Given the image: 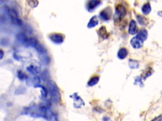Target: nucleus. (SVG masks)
Here are the masks:
<instances>
[{"label": "nucleus", "instance_id": "7ed1b4c3", "mask_svg": "<svg viewBox=\"0 0 162 121\" xmlns=\"http://www.w3.org/2000/svg\"><path fill=\"white\" fill-rule=\"evenodd\" d=\"M8 15L12 24L19 26L22 25V22L19 19L17 13L15 10H13L12 8H8Z\"/></svg>", "mask_w": 162, "mask_h": 121}, {"label": "nucleus", "instance_id": "f3484780", "mask_svg": "<svg viewBox=\"0 0 162 121\" xmlns=\"http://www.w3.org/2000/svg\"><path fill=\"white\" fill-rule=\"evenodd\" d=\"M151 7L150 3H146L144 4L143 6L142 7V12L143 13L144 15H148V14L151 12Z\"/></svg>", "mask_w": 162, "mask_h": 121}, {"label": "nucleus", "instance_id": "aec40b11", "mask_svg": "<svg viewBox=\"0 0 162 121\" xmlns=\"http://www.w3.org/2000/svg\"><path fill=\"white\" fill-rule=\"evenodd\" d=\"M98 34H99V36L103 39H106L107 37H108L107 31L106 28L104 27H102L101 28H100L99 30V32H98Z\"/></svg>", "mask_w": 162, "mask_h": 121}, {"label": "nucleus", "instance_id": "4468645a", "mask_svg": "<svg viewBox=\"0 0 162 121\" xmlns=\"http://www.w3.org/2000/svg\"><path fill=\"white\" fill-rule=\"evenodd\" d=\"M138 39H139L142 41H144L146 40L147 37V32L146 29H141L140 30L136 35Z\"/></svg>", "mask_w": 162, "mask_h": 121}, {"label": "nucleus", "instance_id": "c85d7f7f", "mask_svg": "<svg viewBox=\"0 0 162 121\" xmlns=\"http://www.w3.org/2000/svg\"><path fill=\"white\" fill-rule=\"evenodd\" d=\"M0 53H1V57H0V59H3V52L2 50H0Z\"/></svg>", "mask_w": 162, "mask_h": 121}, {"label": "nucleus", "instance_id": "2eb2a0df", "mask_svg": "<svg viewBox=\"0 0 162 121\" xmlns=\"http://www.w3.org/2000/svg\"><path fill=\"white\" fill-rule=\"evenodd\" d=\"M128 54V51L126 48H121L120 50H118L117 56L120 59H125Z\"/></svg>", "mask_w": 162, "mask_h": 121}, {"label": "nucleus", "instance_id": "39448f33", "mask_svg": "<svg viewBox=\"0 0 162 121\" xmlns=\"http://www.w3.org/2000/svg\"><path fill=\"white\" fill-rule=\"evenodd\" d=\"M64 38H65L64 35L59 33L51 34L49 36V39L53 42L56 44H61V43H63Z\"/></svg>", "mask_w": 162, "mask_h": 121}, {"label": "nucleus", "instance_id": "412c9836", "mask_svg": "<svg viewBox=\"0 0 162 121\" xmlns=\"http://www.w3.org/2000/svg\"><path fill=\"white\" fill-rule=\"evenodd\" d=\"M128 65H129V67L132 69H136L139 68V63H138L137 60L132 59L129 60V61H128Z\"/></svg>", "mask_w": 162, "mask_h": 121}, {"label": "nucleus", "instance_id": "393cba45", "mask_svg": "<svg viewBox=\"0 0 162 121\" xmlns=\"http://www.w3.org/2000/svg\"><path fill=\"white\" fill-rule=\"evenodd\" d=\"M27 1L29 4V5L33 8L37 6L38 4L37 0H27Z\"/></svg>", "mask_w": 162, "mask_h": 121}, {"label": "nucleus", "instance_id": "1a4fd4ad", "mask_svg": "<svg viewBox=\"0 0 162 121\" xmlns=\"http://www.w3.org/2000/svg\"><path fill=\"white\" fill-rule=\"evenodd\" d=\"M74 99V106L75 108H80L81 107L84 105V102L81 98L77 95V94H74L73 95L70 96Z\"/></svg>", "mask_w": 162, "mask_h": 121}, {"label": "nucleus", "instance_id": "9d476101", "mask_svg": "<svg viewBox=\"0 0 162 121\" xmlns=\"http://www.w3.org/2000/svg\"><path fill=\"white\" fill-rule=\"evenodd\" d=\"M28 39H29V38H28L27 35L23 33H19L17 35V41L19 43L23 44L24 45L28 46Z\"/></svg>", "mask_w": 162, "mask_h": 121}, {"label": "nucleus", "instance_id": "5701e85b", "mask_svg": "<svg viewBox=\"0 0 162 121\" xmlns=\"http://www.w3.org/2000/svg\"><path fill=\"white\" fill-rule=\"evenodd\" d=\"M17 76L18 78V79L21 81H23V80H27V78H28V76H26V74L22 72V71H19L17 73Z\"/></svg>", "mask_w": 162, "mask_h": 121}, {"label": "nucleus", "instance_id": "f03ea898", "mask_svg": "<svg viewBox=\"0 0 162 121\" xmlns=\"http://www.w3.org/2000/svg\"><path fill=\"white\" fill-rule=\"evenodd\" d=\"M35 49H36L38 54H39V58L41 63L45 65L48 64L50 63L51 59L44 46L42 44H38Z\"/></svg>", "mask_w": 162, "mask_h": 121}, {"label": "nucleus", "instance_id": "a211bd4d", "mask_svg": "<svg viewBox=\"0 0 162 121\" xmlns=\"http://www.w3.org/2000/svg\"><path fill=\"white\" fill-rule=\"evenodd\" d=\"M36 88H40V90H41V99H45L46 97H47V92H48V91H47L46 90V88L43 86H42L41 85H38Z\"/></svg>", "mask_w": 162, "mask_h": 121}, {"label": "nucleus", "instance_id": "cd10ccee", "mask_svg": "<svg viewBox=\"0 0 162 121\" xmlns=\"http://www.w3.org/2000/svg\"><path fill=\"white\" fill-rule=\"evenodd\" d=\"M103 121H112V120L110 119V118H109L108 117H104Z\"/></svg>", "mask_w": 162, "mask_h": 121}, {"label": "nucleus", "instance_id": "6e6552de", "mask_svg": "<svg viewBox=\"0 0 162 121\" xmlns=\"http://www.w3.org/2000/svg\"><path fill=\"white\" fill-rule=\"evenodd\" d=\"M101 3V0H89L87 3V9L89 12H93Z\"/></svg>", "mask_w": 162, "mask_h": 121}, {"label": "nucleus", "instance_id": "4be33fe9", "mask_svg": "<svg viewBox=\"0 0 162 121\" xmlns=\"http://www.w3.org/2000/svg\"><path fill=\"white\" fill-rule=\"evenodd\" d=\"M38 44L39 43H38L37 40L35 38H33V37H32V38H29V39H28V46H31V47H32V48H35Z\"/></svg>", "mask_w": 162, "mask_h": 121}, {"label": "nucleus", "instance_id": "b1692460", "mask_svg": "<svg viewBox=\"0 0 162 121\" xmlns=\"http://www.w3.org/2000/svg\"><path fill=\"white\" fill-rule=\"evenodd\" d=\"M41 78L43 80H46L47 81L49 78V73L47 71H45L44 72H42L41 74Z\"/></svg>", "mask_w": 162, "mask_h": 121}, {"label": "nucleus", "instance_id": "a878e982", "mask_svg": "<svg viewBox=\"0 0 162 121\" xmlns=\"http://www.w3.org/2000/svg\"><path fill=\"white\" fill-rule=\"evenodd\" d=\"M137 19H138V22H139V23L140 24H142V25H143L145 24V21L143 20H144V17H142L141 16H139V17H137Z\"/></svg>", "mask_w": 162, "mask_h": 121}, {"label": "nucleus", "instance_id": "0eeeda50", "mask_svg": "<svg viewBox=\"0 0 162 121\" xmlns=\"http://www.w3.org/2000/svg\"><path fill=\"white\" fill-rule=\"evenodd\" d=\"M112 13V8L108 6L104 9V10H103L102 12H100L99 17L104 21H108L110 19Z\"/></svg>", "mask_w": 162, "mask_h": 121}, {"label": "nucleus", "instance_id": "f8f14e48", "mask_svg": "<svg viewBox=\"0 0 162 121\" xmlns=\"http://www.w3.org/2000/svg\"><path fill=\"white\" fill-rule=\"evenodd\" d=\"M27 71L28 73L33 74V75H37L40 72V68L37 66H35V65L31 64L27 68Z\"/></svg>", "mask_w": 162, "mask_h": 121}, {"label": "nucleus", "instance_id": "6ab92c4d", "mask_svg": "<svg viewBox=\"0 0 162 121\" xmlns=\"http://www.w3.org/2000/svg\"><path fill=\"white\" fill-rule=\"evenodd\" d=\"M99 80V76H94L93 78H91L89 80V81L88 83V85L89 86H93L94 85H96L97 83H98Z\"/></svg>", "mask_w": 162, "mask_h": 121}, {"label": "nucleus", "instance_id": "ddd939ff", "mask_svg": "<svg viewBox=\"0 0 162 121\" xmlns=\"http://www.w3.org/2000/svg\"><path fill=\"white\" fill-rule=\"evenodd\" d=\"M137 24L136 22L134 20H131L129 24V27H128V33L131 35H134L137 33Z\"/></svg>", "mask_w": 162, "mask_h": 121}, {"label": "nucleus", "instance_id": "f257e3e1", "mask_svg": "<svg viewBox=\"0 0 162 121\" xmlns=\"http://www.w3.org/2000/svg\"><path fill=\"white\" fill-rule=\"evenodd\" d=\"M47 88L51 102L54 104H58L61 100V95L56 83L53 81L48 80L47 81Z\"/></svg>", "mask_w": 162, "mask_h": 121}, {"label": "nucleus", "instance_id": "9b49d317", "mask_svg": "<svg viewBox=\"0 0 162 121\" xmlns=\"http://www.w3.org/2000/svg\"><path fill=\"white\" fill-rule=\"evenodd\" d=\"M131 44L134 49H139L142 46L143 41H142L139 39H138L137 37H135L131 39Z\"/></svg>", "mask_w": 162, "mask_h": 121}, {"label": "nucleus", "instance_id": "423d86ee", "mask_svg": "<svg viewBox=\"0 0 162 121\" xmlns=\"http://www.w3.org/2000/svg\"><path fill=\"white\" fill-rule=\"evenodd\" d=\"M26 83L28 86H33L34 87H37L38 85H40L41 79L37 75H34L32 77H28L26 80Z\"/></svg>", "mask_w": 162, "mask_h": 121}, {"label": "nucleus", "instance_id": "dca6fc26", "mask_svg": "<svg viewBox=\"0 0 162 121\" xmlns=\"http://www.w3.org/2000/svg\"><path fill=\"white\" fill-rule=\"evenodd\" d=\"M98 24V20L96 16H93L91 18H90V21L89 22L88 27V28H93L95 26H96Z\"/></svg>", "mask_w": 162, "mask_h": 121}, {"label": "nucleus", "instance_id": "bb28decb", "mask_svg": "<svg viewBox=\"0 0 162 121\" xmlns=\"http://www.w3.org/2000/svg\"><path fill=\"white\" fill-rule=\"evenodd\" d=\"M161 119H162L161 116L160 115V116H158V117H157L155 119H154L153 120H152L151 121H161Z\"/></svg>", "mask_w": 162, "mask_h": 121}, {"label": "nucleus", "instance_id": "20e7f679", "mask_svg": "<svg viewBox=\"0 0 162 121\" xmlns=\"http://www.w3.org/2000/svg\"><path fill=\"white\" fill-rule=\"evenodd\" d=\"M126 10L122 5H118L116 6L115 15V20H120L123 17H124L126 15Z\"/></svg>", "mask_w": 162, "mask_h": 121}]
</instances>
